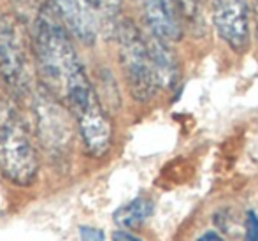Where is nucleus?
<instances>
[{
    "label": "nucleus",
    "instance_id": "obj_4",
    "mask_svg": "<svg viewBox=\"0 0 258 241\" xmlns=\"http://www.w3.org/2000/svg\"><path fill=\"white\" fill-rule=\"evenodd\" d=\"M116 37H118L119 64L130 93L139 102L151 101L160 85L151 62L148 41L130 20L119 21L116 27Z\"/></svg>",
    "mask_w": 258,
    "mask_h": 241
},
{
    "label": "nucleus",
    "instance_id": "obj_14",
    "mask_svg": "<svg viewBox=\"0 0 258 241\" xmlns=\"http://www.w3.org/2000/svg\"><path fill=\"white\" fill-rule=\"evenodd\" d=\"M79 236H81V241H105V236L100 229L88 227V225L79 227Z\"/></svg>",
    "mask_w": 258,
    "mask_h": 241
},
{
    "label": "nucleus",
    "instance_id": "obj_3",
    "mask_svg": "<svg viewBox=\"0 0 258 241\" xmlns=\"http://www.w3.org/2000/svg\"><path fill=\"white\" fill-rule=\"evenodd\" d=\"M39 160L23 118L14 106H0V173L20 187L35 181Z\"/></svg>",
    "mask_w": 258,
    "mask_h": 241
},
{
    "label": "nucleus",
    "instance_id": "obj_8",
    "mask_svg": "<svg viewBox=\"0 0 258 241\" xmlns=\"http://www.w3.org/2000/svg\"><path fill=\"white\" fill-rule=\"evenodd\" d=\"M143 7L151 35L165 42H176L183 37V20L176 0H143Z\"/></svg>",
    "mask_w": 258,
    "mask_h": 241
},
{
    "label": "nucleus",
    "instance_id": "obj_18",
    "mask_svg": "<svg viewBox=\"0 0 258 241\" xmlns=\"http://www.w3.org/2000/svg\"><path fill=\"white\" fill-rule=\"evenodd\" d=\"M255 18H256V34H258V0H255Z\"/></svg>",
    "mask_w": 258,
    "mask_h": 241
},
{
    "label": "nucleus",
    "instance_id": "obj_9",
    "mask_svg": "<svg viewBox=\"0 0 258 241\" xmlns=\"http://www.w3.org/2000/svg\"><path fill=\"white\" fill-rule=\"evenodd\" d=\"M67 28L85 44H93L97 39V23L92 7L86 0H53Z\"/></svg>",
    "mask_w": 258,
    "mask_h": 241
},
{
    "label": "nucleus",
    "instance_id": "obj_6",
    "mask_svg": "<svg viewBox=\"0 0 258 241\" xmlns=\"http://www.w3.org/2000/svg\"><path fill=\"white\" fill-rule=\"evenodd\" d=\"M34 108L37 137L41 139L42 148L53 157H63L71 148V125L61 102L42 88L35 95Z\"/></svg>",
    "mask_w": 258,
    "mask_h": 241
},
{
    "label": "nucleus",
    "instance_id": "obj_2",
    "mask_svg": "<svg viewBox=\"0 0 258 241\" xmlns=\"http://www.w3.org/2000/svg\"><path fill=\"white\" fill-rule=\"evenodd\" d=\"M61 104L74 118L86 153L95 159L104 157L112 143V125L86 71L71 81Z\"/></svg>",
    "mask_w": 258,
    "mask_h": 241
},
{
    "label": "nucleus",
    "instance_id": "obj_13",
    "mask_svg": "<svg viewBox=\"0 0 258 241\" xmlns=\"http://www.w3.org/2000/svg\"><path fill=\"white\" fill-rule=\"evenodd\" d=\"M244 238H246V241H258V217L253 213V211H248V213H246Z\"/></svg>",
    "mask_w": 258,
    "mask_h": 241
},
{
    "label": "nucleus",
    "instance_id": "obj_12",
    "mask_svg": "<svg viewBox=\"0 0 258 241\" xmlns=\"http://www.w3.org/2000/svg\"><path fill=\"white\" fill-rule=\"evenodd\" d=\"M213 222L216 224V227L220 229L221 232H225V234H235L234 229L241 227V225L234 222V215H230V211L228 210L218 211V213L213 217Z\"/></svg>",
    "mask_w": 258,
    "mask_h": 241
},
{
    "label": "nucleus",
    "instance_id": "obj_1",
    "mask_svg": "<svg viewBox=\"0 0 258 241\" xmlns=\"http://www.w3.org/2000/svg\"><path fill=\"white\" fill-rule=\"evenodd\" d=\"M34 50L42 85L61 102L71 81L85 67L74 50L67 25L53 0L42 4L35 14Z\"/></svg>",
    "mask_w": 258,
    "mask_h": 241
},
{
    "label": "nucleus",
    "instance_id": "obj_15",
    "mask_svg": "<svg viewBox=\"0 0 258 241\" xmlns=\"http://www.w3.org/2000/svg\"><path fill=\"white\" fill-rule=\"evenodd\" d=\"M112 241H143V239H139L137 236L130 234L126 231H114L112 232Z\"/></svg>",
    "mask_w": 258,
    "mask_h": 241
},
{
    "label": "nucleus",
    "instance_id": "obj_10",
    "mask_svg": "<svg viewBox=\"0 0 258 241\" xmlns=\"http://www.w3.org/2000/svg\"><path fill=\"white\" fill-rule=\"evenodd\" d=\"M146 41L160 88H172L177 81V76H179V69H177L176 57L169 48V42L162 41L155 35H150V39H146Z\"/></svg>",
    "mask_w": 258,
    "mask_h": 241
},
{
    "label": "nucleus",
    "instance_id": "obj_16",
    "mask_svg": "<svg viewBox=\"0 0 258 241\" xmlns=\"http://www.w3.org/2000/svg\"><path fill=\"white\" fill-rule=\"evenodd\" d=\"M197 241H223V239H221V236L218 234V232L209 231V232H204V234H202Z\"/></svg>",
    "mask_w": 258,
    "mask_h": 241
},
{
    "label": "nucleus",
    "instance_id": "obj_5",
    "mask_svg": "<svg viewBox=\"0 0 258 241\" xmlns=\"http://www.w3.org/2000/svg\"><path fill=\"white\" fill-rule=\"evenodd\" d=\"M0 81L16 99L30 93V69L23 35L7 14H0Z\"/></svg>",
    "mask_w": 258,
    "mask_h": 241
},
{
    "label": "nucleus",
    "instance_id": "obj_17",
    "mask_svg": "<svg viewBox=\"0 0 258 241\" xmlns=\"http://www.w3.org/2000/svg\"><path fill=\"white\" fill-rule=\"evenodd\" d=\"M86 2L90 4L92 9H100V7H102V0H86Z\"/></svg>",
    "mask_w": 258,
    "mask_h": 241
},
{
    "label": "nucleus",
    "instance_id": "obj_11",
    "mask_svg": "<svg viewBox=\"0 0 258 241\" xmlns=\"http://www.w3.org/2000/svg\"><path fill=\"white\" fill-rule=\"evenodd\" d=\"M153 213V201L148 197H137L128 204L114 211V222L121 229H136L143 225Z\"/></svg>",
    "mask_w": 258,
    "mask_h": 241
},
{
    "label": "nucleus",
    "instance_id": "obj_7",
    "mask_svg": "<svg viewBox=\"0 0 258 241\" xmlns=\"http://www.w3.org/2000/svg\"><path fill=\"white\" fill-rule=\"evenodd\" d=\"M213 21L220 37L234 51L242 53L249 44V11L246 0H209Z\"/></svg>",
    "mask_w": 258,
    "mask_h": 241
}]
</instances>
